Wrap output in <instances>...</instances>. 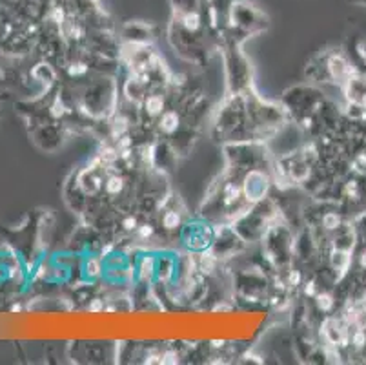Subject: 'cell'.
Masks as SVG:
<instances>
[{
	"instance_id": "cell-1",
	"label": "cell",
	"mask_w": 366,
	"mask_h": 365,
	"mask_svg": "<svg viewBox=\"0 0 366 365\" xmlns=\"http://www.w3.org/2000/svg\"><path fill=\"white\" fill-rule=\"evenodd\" d=\"M182 22H184V26L188 27V29L195 31V29L200 26V18H199V15H197V13H188L184 17V20H182Z\"/></svg>"
}]
</instances>
